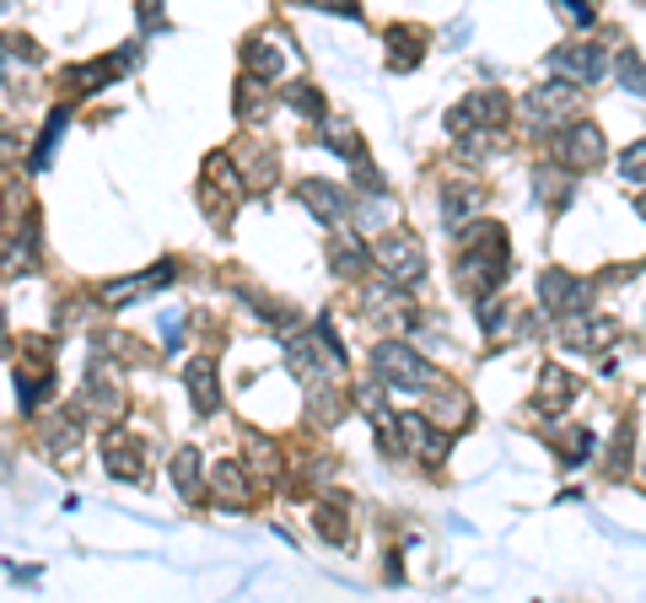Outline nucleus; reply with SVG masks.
<instances>
[{"mask_svg":"<svg viewBox=\"0 0 646 603\" xmlns=\"http://www.w3.org/2000/svg\"><path fill=\"white\" fill-rule=\"evenodd\" d=\"M377 264L394 275V281H420L426 275V248L409 238V232H388L377 242Z\"/></svg>","mask_w":646,"mask_h":603,"instance_id":"20e7f679","label":"nucleus"},{"mask_svg":"<svg viewBox=\"0 0 646 603\" xmlns=\"http://www.w3.org/2000/svg\"><path fill=\"white\" fill-rule=\"evenodd\" d=\"M619 173H625V178H636V184H646V141H636V146L619 157Z\"/></svg>","mask_w":646,"mask_h":603,"instance_id":"5701e85b","label":"nucleus"},{"mask_svg":"<svg viewBox=\"0 0 646 603\" xmlns=\"http://www.w3.org/2000/svg\"><path fill=\"white\" fill-rule=\"evenodd\" d=\"M555 157L565 167H598L604 162V135H598V124H571L561 141H555Z\"/></svg>","mask_w":646,"mask_h":603,"instance_id":"6e6552de","label":"nucleus"},{"mask_svg":"<svg viewBox=\"0 0 646 603\" xmlns=\"http://www.w3.org/2000/svg\"><path fill=\"white\" fill-rule=\"evenodd\" d=\"M285 366H291L308 388H323V383H334V377L345 372V351H340V340L319 323L313 334H296V340L285 345Z\"/></svg>","mask_w":646,"mask_h":603,"instance_id":"f03ea898","label":"nucleus"},{"mask_svg":"<svg viewBox=\"0 0 646 603\" xmlns=\"http://www.w3.org/2000/svg\"><path fill=\"white\" fill-rule=\"evenodd\" d=\"M242 480H248V475H242L238 464H221V469H216V490H221L227 501H232V496H238V501L248 496V485H242Z\"/></svg>","mask_w":646,"mask_h":603,"instance_id":"aec40b11","label":"nucleus"},{"mask_svg":"<svg viewBox=\"0 0 646 603\" xmlns=\"http://www.w3.org/2000/svg\"><path fill=\"white\" fill-rule=\"evenodd\" d=\"M539 302H544V313H582V302H587V285L576 281V275H565V270H544L539 275Z\"/></svg>","mask_w":646,"mask_h":603,"instance_id":"0eeeda50","label":"nucleus"},{"mask_svg":"<svg viewBox=\"0 0 646 603\" xmlns=\"http://www.w3.org/2000/svg\"><path fill=\"white\" fill-rule=\"evenodd\" d=\"M636 210H642V216H646V195H642V205H636Z\"/></svg>","mask_w":646,"mask_h":603,"instance_id":"393cba45","label":"nucleus"},{"mask_svg":"<svg viewBox=\"0 0 646 603\" xmlns=\"http://www.w3.org/2000/svg\"><path fill=\"white\" fill-rule=\"evenodd\" d=\"M184 383H189V399L200 415H216V404H221V388H216V362L210 356H195V362L184 366Z\"/></svg>","mask_w":646,"mask_h":603,"instance_id":"ddd939ff","label":"nucleus"},{"mask_svg":"<svg viewBox=\"0 0 646 603\" xmlns=\"http://www.w3.org/2000/svg\"><path fill=\"white\" fill-rule=\"evenodd\" d=\"M242 65L253 71V76L275 81L285 71V39H270V33H259V39H248V49H242Z\"/></svg>","mask_w":646,"mask_h":603,"instance_id":"9b49d317","label":"nucleus"},{"mask_svg":"<svg viewBox=\"0 0 646 603\" xmlns=\"http://www.w3.org/2000/svg\"><path fill=\"white\" fill-rule=\"evenodd\" d=\"M388 39H394V65H415V60H420V33H404V28H394Z\"/></svg>","mask_w":646,"mask_h":603,"instance_id":"412c9836","label":"nucleus"},{"mask_svg":"<svg viewBox=\"0 0 646 603\" xmlns=\"http://www.w3.org/2000/svg\"><path fill=\"white\" fill-rule=\"evenodd\" d=\"M302 200L313 205V210H319V216H340V195H334V189H319V184H302Z\"/></svg>","mask_w":646,"mask_h":603,"instance_id":"4be33fe9","label":"nucleus"},{"mask_svg":"<svg viewBox=\"0 0 646 603\" xmlns=\"http://www.w3.org/2000/svg\"><path fill=\"white\" fill-rule=\"evenodd\" d=\"M619 81H625V92L646 97V60L636 54V49H625V54H619Z\"/></svg>","mask_w":646,"mask_h":603,"instance_id":"dca6fc26","label":"nucleus"},{"mask_svg":"<svg viewBox=\"0 0 646 603\" xmlns=\"http://www.w3.org/2000/svg\"><path fill=\"white\" fill-rule=\"evenodd\" d=\"M399 437H404V447H415L426 464H442V458H447V437L431 426V420H420V415H404Z\"/></svg>","mask_w":646,"mask_h":603,"instance_id":"f8f14e48","label":"nucleus"},{"mask_svg":"<svg viewBox=\"0 0 646 603\" xmlns=\"http://www.w3.org/2000/svg\"><path fill=\"white\" fill-rule=\"evenodd\" d=\"M200 475H205L200 453H195V447H178V453H173V480H178V490H184V496H200Z\"/></svg>","mask_w":646,"mask_h":603,"instance_id":"2eb2a0df","label":"nucleus"},{"mask_svg":"<svg viewBox=\"0 0 646 603\" xmlns=\"http://www.w3.org/2000/svg\"><path fill=\"white\" fill-rule=\"evenodd\" d=\"M319 533L329 544H351V528H345V512H340V507H319Z\"/></svg>","mask_w":646,"mask_h":603,"instance_id":"a211bd4d","label":"nucleus"},{"mask_svg":"<svg viewBox=\"0 0 646 603\" xmlns=\"http://www.w3.org/2000/svg\"><path fill=\"white\" fill-rule=\"evenodd\" d=\"M555 447H561V458L565 464H582V458H593V432H561V437H555Z\"/></svg>","mask_w":646,"mask_h":603,"instance_id":"f3484780","label":"nucleus"},{"mask_svg":"<svg viewBox=\"0 0 646 603\" xmlns=\"http://www.w3.org/2000/svg\"><path fill=\"white\" fill-rule=\"evenodd\" d=\"M11 162H22V141L17 135H0V167H11Z\"/></svg>","mask_w":646,"mask_h":603,"instance_id":"b1692460","label":"nucleus"},{"mask_svg":"<svg viewBox=\"0 0 646 603\" xmlns=\"http://www.w3.org/2000/svg\"><path fill=\"white\" fill-rule=\"evenodd\" d=\"M501 114H507L501 92H475L469 103H458V108L447 114V129H458V135H463V129H475V124H496Z\"/></svg>","mask_w":646,"mask_h":603,"instance_id":"9d476101","label":"nucleus"},{"mask_svg":"<svg viewBox=\"0 0 646 603\" xmlns=\"http://www.w3.org/2000/svg\"><path fill=\"white\" fill-rule=\"evenodd\" d=\"M571 399H576V377H571L565 366H544V372H539V404L555 415V409H565Z\"/></svg>","mask_w":646,"mask_h":603,"instance_id":"4468645a","label":"nucleus"},{"mask_svg":"<svg viewBox=\"0 0 646 603\" xmlns=\"http://www.w3.org/2000/svg\"><path fill=\"white\" fill-rule=\"evenodd\" d=\"M103 464H108V475L114 480H140L146 475V443L140 437H129V432H108L103 437Z\"/></svg>","mask_w":646,"mask_h":603,"instance_id":"423d86ee","label":"nucleus"},{"mask_svg":"<svg viewBox=\"0 0 646 603\" xmlns=\"http://www.w3.org/2000/svg\"><path fill=\"white\" fill-rule=\"evenodd\" d=\"M81 409H92L97 420H119V415H124V388H119V377H114L103 362H92L86 383H81Z\"/></svg>","mask_w":646,"mask_h":603,"instance_id":"39448f33","label":"nucleus"},{"mask_svg":"<svg viewBox=\"0 0 646 603\" xmlns=\"http://www.w3.org/2000/svg\"><path fill=\"white\" fill-rule=\"evenodd\" d=\"M65 119H71L65 108H54V114H49V124H43V141H39V152H33V167H43V162H49V152H54V141L65 135Z\"/></svg>","mask_w":646,"mask_h":603,"instance_id":"6ab92c4d","label":"nucleus"},{"mask_svg":"<svg viewBox=\"0 0 646 603\" xmlns=\"http://www.w3.org/2000/svg\"><path fill=\"white\" fill-rule=\"evenodd\" d=\"M507 281V238H501V227H475V232H463V270H458V285L463 291H475L485 297L490 285Z\"/></svg>","mask_w":646,"mask_h":603,"instance_id":"f257e3e1","label":"nucleus"},{"mask_svg":"<svg viewBox=\"0 0 646 603\" xmlns=\"http://www.w3.org/2000/svg\"><path fill=\"white\" fill-rule=\"evenodd\" d=\"M372 372H377L388 388H399V394H420V388H431V383H437L431 362H426L420 351L399 345V340H388V345H377V351H372Z\"/></svg>","mask_w":646,"mask_h":603,"instance_id":"7ed1b4c3","label":"nucleus"},{"mask_svg":"<svg viewBox=\"0 0 646 603\" xmlns=\"http://www.w3.org/2000/svg\"><path fill=\"white\" fill-rule=\"evenodd\" d=\"M604 49H593V43H571V49H555L550 54V71H561L571 81H598L604 76Z\"/></svg>","mask_w":646,"mask_h":603,"instance_id":"1a4fd4ad","label":"nucleus"}]
</instances>
